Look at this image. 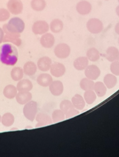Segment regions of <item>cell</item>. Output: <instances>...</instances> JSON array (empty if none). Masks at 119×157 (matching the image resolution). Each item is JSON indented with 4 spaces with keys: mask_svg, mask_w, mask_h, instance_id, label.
I'll return each instance as SVG.
<instances>
[{
    "mask_svg": "<svg viewBox=\"0 0 119 157\" xmlns=\"http://www.w3.org/2000/svg\"><path fill=\"white\" fill-rule=\"evenodd\" d=\"M18 59L17 48L12 44H5L0 46V61L7 66L16 65Z\"/></svg>",
    "mask_w": 119,
    "mask_h": 157,
    "instance_id": "cell-1",
    "label": "cell"
},
{
    "mask_svg": "<svg viewBox=\"0 0 119 157\" xmlns=\"http://www.w3.org/2000/svg\"><path fill=\"white\" fill-rule=\"evenodd\" d=\"M24 29L23 21L17 17L12 18L8 24L3 26V30L6 34L20 35L23 32Z\"/></svg>",
    "mask_w": 119,
    "mask_h": 157,
    "instance_id": "cell-2",
    "label": "cell"
},
{
    "mask_svg": "<svg viewBox=\"0 0 119 157\" xmlns=\"http://www.w3.org/2000/svg\"><path fill=\"white\" fill-rule=\"evenodd\" d=\"M38 111V105L35 101H31L25 104L23 108L24 115L27 120L31 122H33L35 119Z\"/></svg>",
    "mask_w": 119,
    "mask_h": 157,
    "instance_id": "cell-3",
    "label": "cell"
},
{
    "mask_svg": "<svg viewBox=\"0 0 119 157\" xmlns=\"http://www.w3.org/2000/svg\"><path fill=\"white\" fill-rule=\"evenodd\" d=\"M86 26L88 31L93 34L100 33L103 29V25L102 21L95 18L89 20Z\"/></svg>",
    "mask_w": 119,
    "mask_h": 157,
    "instance_id": "cell-4",
    "label": "cell"
},
{
    "mask_svg": "<svg viewBox=\"0 0 119 157\" xmlns=\"http://www.w3.org/2000/svg\"><path fill=\"white\" fill-rule=\"evenodd\" d=\"M70 48L65 43H61L57 45L54 50V53L57 58L64 59L67 58L70 54Z\"/></svg>",
    "mask_w": 119,
    "mask_h": 157,
    "instance_id": "cell-5",
    "label": "cell"
},
{
    "mask_svg": "<svg viewBox=\"0 0 119 157\" xmlns=\"http://www.w3.org/2000/svg\"><path fill=\"white\" fill-rule=\"evenodd\" d=\"M7 8L10 13L17 15L23 12V2L21 0H9L7 3Z\"/></svg>",
    "mask_w": 119,
    "mask_h": 157,
    "instance_id": "cell-6",
    "label": "cell"
},
{
    "mask_svg": "<svg viewBox=\"0 0 119 157\" xmlns=\"http://www.w3.org/2000/svg\"><path fill=\"white\" fill-rule=\"evenodd\" d=\"M49 24L45 21L39 20L34 22L33 25L32 32L35 35H42L49 31Z\"/></svg>",
    "mask_w": 119,
    "mask_h": 157,
    "instance_id": "cell-7",
    "label": "cell"
},
{
    "mask_svg": "<svg viewBox=\"0 0 119 157\" xmlns=\"http://www.w3.org/2000/svg\"><path fill=\"white\" fill-rule=\"evenodd\" d=\"M85 75L87 78L95 81L101 75V70L96 65L88 66L85 69Z\"/></svg>",
    "mask_w": 119,
    "mask_h": 157,
    "instance_id": "cell-8",
    "label": "cell"
},
{
    "mask_svg": "<svg viewBox=\"0 0 119 157\" xmlns=\"http://www.w3.org/2000/svg\"><path fill=\"white\" fill-rule=\"evenodd\" d=\"M35 120L37 122L36 127H40L53 124L52 118L45 113H40L36 115Z\"/></svg>",
    "mask_w": 119,
    "mask_h": 157,
    "instance_id": "cell-9",
    "label": "cell"
},
{
    "mask_svg": "<svg viewBox=\"0 0 119 157\" xmlns=\"http://www.w3.org/2000/svg\"><path fill=\"white\" fill-rule=\"evenodd\" d=\"M50 73L53 76L59 78L63 76L66 72L64 65L62 63L55 62L51 65L50 69Z\"/></svg>",
    "mask_w": 119,
    "mask_h": 157,
    "instance_id": "cell-10",
    "label": "cell"
},
{
    "mask_svg": "<svg viewBox=\"0 0 119 157\" xmlns=\"http://www.w3.org/2000/svg\"><path fill=\"white\" fill-rule=\"evenodd\" d=\"M52 64L51 59L47 56L41 57L37 61V67L42 72H47L50 70Z\"/></svg>",
    "mask_w": 119,
    "mask_h": 157,
    "instance_id": "cell-11",
    "label": "cell"
},
{
    "mask_svg": "<svg viewBox=\"0 0 119 157\" xmlns=\"http://www.w3.org/2000/svg\"><path fill=\"white\" fill-rule=\"evenodd\" d=\"M49 89L51 93L54 96H60L63 92V85L61 81H53L51 84L49 86Z\"/></svg>",
    "mask_w": 119,
    "mask_h": 157,
    "instance_id": "cell-12",
    "label": "cell"
},
{
    "mask_svg": "<svg viewBox=\"0 0 119 157\" xmlns=\"http://www.w3.org/2000/svg\"><path fill=\"white\" fill-rule=\"evenodd\" d=\"M76 10L81 15H86L90 13L92 10V5L88 2L82 1L77 3Z\"/></svg>",
    "mask_w": 119,
    "mask_h": 157,
    "instance_id": "cell-13",
    "label": "cell"
},
{
    "mask_svg": "<svg viewBox=\"0 0 119 157\" xmlns=\"http://www.w3.org/2000/svg\"><path fill=\"white\" fill-rule=\"evenodd\" d=\"M55 42V38L52 34L46 33L40 39V43L44 48H50L53 47Z\"/></svg>",
    "mask_w": 119,
    "mask_h": 157,
    "instance_id": "cell-14",
    "label": "cell"
},
{
    "mask_svg": "<svg viewBox=\"0 0 119 157\" xmlns=\"http://www.w3.org/2000/svg\"><path fill=\"white\" fill-rule=\"evenodd\" d=\"M106 58L111 62L119 60V51L114 46L108 47L106 52Z\"/></svg>",
    "mask_w": 119,
    "mask_h": 157,
    "instance_id": "cell-15",
    "label": "cell"
},
{
    "mask_svg": "<svg viewBox=\"0 0 119 157\" xmlns=\"http://www.w3.org/2000/svg\"><path fill=\"white\" fill-rule=\"evenodd\" d=\"M17 102L21 105H25L31 101L32 95L29 92H19L16 97Z\"/></svg>",
    "mask_w": 119,
    "mask_h": 157,
    "instance_id": "cell-16",
    "label": "cell"
},
{
    "mask_svg": "<svg viewBox=\"0 0 119 157\" xmlns=\"http://www.w3.org/2000/svg\"><path fill=\"white\" fill-rule=\"evenodd\" d=\"M33 85L32 83L28 79H23L19 81L17 84V90L18 91H31L32 90Z\"/></svg>",
    "mask_w": 119,
    "mask_h": 157,
    "instance_id": "cell-17",
    "label": "cell"
},
{
    "mask_svg": "<svg viewBox=\"0 0 119 157\" xmlns=\"http://www.w3.org/2000/svg\"><path fill=\"white\" fill-rule=\"evenodd\" d=\"M53 81L52 77L48 74H41L37 78V83L43 87L49 86Z\"/></svg>",
    "mask_w": 119,
    "mask_h": 157,
    "instance_id": "cell-18",
    "label": "cell"
},
{
    "mask_svg": "<svg viewBox=\"0 0 119 157\" xmlns=\"http://www.w3.org/2000/svg\"><path fill=\"white\" fill-rule=\"evenodd\" d=\"M71 102L74 108L79 110H82L86 105L84 98L79 94H75L72 97Z\"/></svg>",
    "mask_w": 119,
    "mask_h": 157,
    "instance_id": "cell-19",
    "label": "cell"
},
{
    "mask_svg": "<svg viewBox=\"0 0 119 157\" xmlns=\"http://www.w3.org/2000/svg\"><path fill=\"white\" fill-rule=\"evenodd\" d=\"M88 60L87 57H79L74 62V66L78 71L85 70L88 65Z\"/></svg>",
    "mask_w": 119,
    "mask_h": 157,
    "instance_id": "cell-20",
    "label": "cell"
},
{
    "mask_svg": "<svg viewBox=\"0 0 119 157\" xmlns=\"http://www.w3.org/2000/svg\"><path fill=\"white\" fill-rule=\"evenodd\" d=\"M17 91L16 87L15 86L13 85H9L5 86L3 90V95L9 99H12L16 96Z\"/></svg>",
    "mask_w": 119,
    "mask_h": 157,
    "instance_id": "cell-21",
    "label": "cell"
},
{
    "mask_svg": "<svg viewBox=\"0 0 119 157\" xmlns=\"http://www.w3.org/2000/svg\"><path fill=\"white\" fill-rule=\"evenodd\" d=\"M24 74L27 76H31L34 75L37 71V66L35 63L32 61H28L24 65Z\"/></svg>",
    "mask_w": 119,
    "mask_h": 157,
    "instance_id": "cell-22",
    "label": "cell"
},
{
    "mask_svg": "<svg viewBox=\"0 0 119 157\" xmlns=\"http://www.w3.org/2000/svg\"><path fill=\"white\" fill-rule=\"evenodd\" d=\"M104 83L107 88L111 89L116 86L117 78L113 74H107L104 78Z\"/></svg>",
    "mask_w": 119,
    "mask_h": 157,
    "instance_id": "cell-23",
    "label": "cell"
},
{
    "mask_svg": "<svg viewBox=\"0 0 119 157\" xmlns=\"http://www.w3.org/2000/svg\"><path fill=\"white\" fill-rule=\"evenodd\" d=\"M107 87L104 83L98 82L95 83L93 90L99 97H103L106 94Z\"/></svg>",
    "mask_w": 119,
    "mask_h": 157,
    "instance_id": "cell-24",
    "label": "cell"
},
{
    "mask_svg": "<svg viewBox=\"0 0 119 157\" xmlns=\"http://www.w3.org/2000/svg\"><path fill=\"white\" fill-rule=\"evenodd\" d=\"M20 35L6 34L4 35L3 42H11L15 45L20 46L22 44Z\"/></svg>",
    "mask_w": 119,
    "mask_h": 157,
    "instance_id": "cell-25",
    "label": "cell"
},
{
    "mask_svg": "<svg viewBox=\"0 0 119 157\" xmlns=\"http://www.w3.org/2000/svg\"><path fill=\"white\" fill-rule=\"evenodd\" d=\"M50 28L51 32L55 33H60L63 28V21L59 19H55L51 22Z\"/></svg>",
    "mask_w": 119,
    "mask_h": 157,
    "instance_id": "cell-26",
    "label": "cell"
},
{
    "mask_svg": "<svg viewBox=\"0 0 119 157\" xmlns=\"http://www.w3.org/2000/svg\"><path fill=\"white\" fill-rule=\"evenodd\" d=\"M87 58L88 59L92 62H96L100 59V52L96 48H91L89 49L86 53Z\"/></svg>",
    "mask_w": 119,
    "mask_h": 157,
    "instance_id": "cell-27",
    "label": "cell"
},
{
    "mask_svg": "<svg viewBox=\"0 0 119 157\" xmlns=\"http://www.w3.org/2000/svg\"><path fill=\"white\" fill-rule=\"evenodd\" d=\"M23 70L20 67L13 68L11 70V77L14 81L19 82L23 77Z\"/></svg>",
    "mask_w": 119,
    "mask_h": 157,
    "instance_id": "cell-28",
    "label": "cell"
},
{
    "mask_svg": "<svg viewBox=\"0 0 119 157\" xmlns=\"http://www.w3.org/2000/svg\"><path fill=\"white\" fill-rule=\"evenodd\" d=\"M94 85L95 82L94 81L89 79L87 78H82L80 83L81 88L85 91L93 90Z\"/></svg>",
    "mask_w": 119,
    "mask_h": 157,
    "instance_id": "cell-29",
    "label": "cell"
},
{
    "mask_svg": "<svg viewBox=\"0 0 119 157\" xmlns=\"http://www.w3.org/2000/svg\"><path fill=\"white\" fill-rule=\"evenodd\" d=\"M1 122L4 126H11L15 122L14 116L10 113H5L2 117Z\"/></svg>",
    "mask_w": 119,
    "mask_h": 157,
    "instance_id": "cell-30",
    "label": "cell"
},
{
    "mask_svg": "<svg viewBox=\"0 0 119 157\" xmlns=\"http://www.w3.org/2000/svg\"><path fill=\"white\" fill-rule=\"evenodd\" d=\"M31 6L35 11H41L46 7V2L45 0H32Z\"/></svg>",
    "mask_w": 119,
    "mask_h": 157,
    "instance_id": "cell-31",
    "label": "cell"
},
{
    "mask_svg": "<svg viewBox=\"0 0 119 157\" xmlns=\"http://www.w3.org/2000/svg\"><path fill=\"white\" fill-rule=\"evenodd\" d=\"M97 95L93 90L86 91L84 94V99L87 104H93L96 99Z\"/></svg>",
    "mask_w": 119,
    "mask_h": 157,
    "instance_id": "cell-32",
    "label": "cell"
},
{
    "mask_svg": "<svg viewBox=\"0 0 119 157\" xmlns=\"http://www.w3.org/2000/svg\"><path fill=\"white\" fill-rule=\"evenodd\" d=\"M52 119L54 123H58L65 119V115L61 109H56L52 114Z\"/></svg>",
    "mask_w": 119,
    "mask_h": 157,
    "instance_id": "cell-33",
    "label": "cell"
},
{
    "mask_svg": "<svg viewBox=\"0 0 119 157\" xmlns=\"http://www.w3.org/2000/svg\"><path fill=\"white\" fill-rule=\"evenodd\" d=\"M60 108L65 115L67 113H68L69 111H70L72 109L75 108L73 105L71 101L67 100H65L61 102L60 105Z\"/></svg>",
    "mask_w": 119,
    "mask_h": 157,
    "instance_id": "cell-34",
    "label": "cell"
},
{
    "mask_svg": "<svg viewBox=\"0 0 119 157\" xmlns=\"http://www.w3.org/2000/svg\"><path fill=\"white\" fill-rule=\"evenodd\" d=\"M10 17L9 11L6 9H0V22H4L9 19Z\"/></svg>",
    "mask_w": 119,
    "mask_h": 157,
    "instance_id": "cell-35",
    "label": "cell"
},
{
    "mask_svg": "<svg viewBox=\"0 0 119 157\" xmlns=\"http://www.w3.org/2000/svg\"><path fill=\"white\" fill-rule=\"evenodd\" d=\"M110 71L114 75L119 76V61H114L112 62L110 65Z\"/></svg>",
    "mask_w": 119,
    "mask_h": 157,
    "instance_id": "cell-36",
    "label": "cell"
},
{
    "mask_svg": "<svg viewBox=\"0 0 119 157\" xmlns=\"http://www.w3.org/2000/svg\"><path fill=\"white\" fill-rule=\"evenodd\" d=\"M79 114H80L79 110L76 109L75 108H74L70 111H69L68 113L65 114V117L66 119H68V118H70L73 117L77 116Z\"/></svg>",
    "mask_w": 119,
    "mask_h": 157,
    "instance_id": "cell-37",
    "label": "cell"
},
{
    "mask_svg": "<svg viewBox=\"0 0 119 157\" xmlns=\"http://www.w3.org/2000/svg\"><path fill=\"white\" fill-rule=\"evenodd\" d=\"M4 31L3 29L0 28V44L3 42V38H4Z\"/></svg>",
    "mask_w": 119,
    "mask_h": 157,
    "instance_id": "cell-38",
    "label": "cell"
},
{
    "mask_svg": "<svg viewBox=\"0 0 119 157\" xmlns=\"http://www.w3.org/2000/svg\"><path fill=\"white\" fill-rule=\"evenodd\" d=\"M115 31L116 33L119 35V22L117 23L115 25Z\"/></svg>",
    "mask_w": 119,
    "mask_h": 157,
    "instance_id": "cell-39",
    "label": "cell"
},
{
    "mask_svg": "<svg viewBox=\"0 0 119 157\" xmlns=\"http://www.w3.org/2000/svg\"><path fill=\"white\" fill-rule=\"evenodd\" d=\"M116 13L117 14V16L119 17V5L117 6V8L116 9Z\"/></svg>",
    "mask_w": 119,
    "mask_h": 157,
    "instance_id": "cell-40",
    "label": "cell"
},
{
    "mask_svg": "<svg viewBox=\"0 0 119 157\" xmlns=\"http://www.w3.org/2000/svg\"><path fill=\"white\" fill-rule=\"evenodd\" d=\"M1 115H0V122H1Z\"/></svg>",
    "mask_w": 119,
    "mask_h": 157,
    "instance_id": "cell-41",
    "label": "cell"
},
{
    "mask_svg": "<svg viewBox=\"0 0 119 157\" xmlns=\"http://www.w3.org/2000/svg\"><path fill=\"white\" fill-rule=\"evenodd\" d=\"M118 42H119V40H118Z\"/></svg>",
    "mask_w": 119,
    "mask_h": 157,
    "instance_id": "cell-42",
    "label": "cell"
},
{
    "mask_svg": "<svg viewBox=\"0 0 119 157\" xmlns=\"http://www.w3.org/2000/svg\"><path fill=\"white\" fill-rule=\"evenodd\" d=\"M118 2H119V0H118Z\"/></svg>",
    "mask_w": 119,
    "mask_h": 157,
    "instance_id": "cell-43",
    "label": "cell"
},
{
    "mask_svg": "<svg viewBox=\"0 0 119 157\" xmlns=\"http://www.w3.org/2000/svg\"><path fill=\"white\" fill-rule=\"evenodd\" d=\"M106 1H108V0H106Z\"/></svg>",
    "mask_w": 119,
    "mask_h": 157,
    "instance_id": "cell-44",
    "label": "cell"
}]
</instances>
